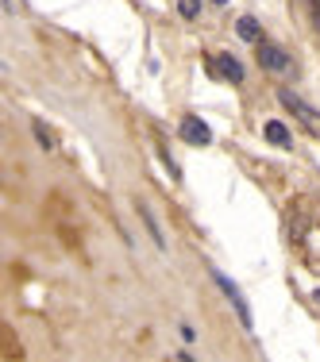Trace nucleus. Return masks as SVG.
Masks as SVG:
<instances>
[{"instance_id": "nucleus-5", "label": "nucleus", "mask_w": 320, "mask_h": 362, "mask_svg": "<svg viewBox=\"0 0 320 362\" xmlns=\"http://www.w3.org/2000/svg\"><path fill=\"white\" fill-rule=\"evenodd\" d=\"M212 70H216V77H228L232 85L244 81V66H239L232 54H216V58H212Z\"/></svg>"}, {"instance_id": "nucleus-3", "label": "nucleus", "mask_w": 320, "mask_h": 362, "mask_svg": "<svg viewBox=\"0 0 320 362\" xmlns=\"http://www.w3.org/2000/svg\"><path fill=\"white\" fill-rule=\"evenodd\" d=\"M212 278H216V286H220V293H224V297H228V300H232V308H236V316H239V324H244V327H251V308H247V300H244V297H239V289H236V281H232V278H224V274H212Z\"/></svg>"}, {"instance_id": "nucleus-7", "label": "nucleus", "mask_w": 320, "mask_h": 362, "mask_svg": "<svg viewBox=\"0 0 320 362\" xmlns=\"http://www.w3.org/2000/svg\"><path fill=\"white\" fill-rule=\"evenodd\" d=\"M236 35L244 39V42H258V35H263V31H258V23L251 20V16H239V23H236Z\"/></svg>"}, {"instance_id": "nucleus-2", "label": "nucleus", "mask_w": 320, "mask_h": 362, "mask_svg": "<svg viewBox=\"0 0 320 362\" xmlns=\"http://www.w3.org/2000/svg\"><path fill=\"white\" fill-rule=\"evenodd\" d=\"M258 66H263L266 74H290L293 70L290 54H285L282 47H274V42H258Z\"/></svg>"}, {"instance_id": "nucleus-6", "label": "nucleus", "mask_w": 320, "mask_h": 362, "mask_svg": "<svg viewBox=\"0 0 320 362\" xmlns=\"http://www.w3.org/2000/svg\"><path fill=\"white\" fill-rule=\"evenodd\" d=\"M263 135H266V143H274V146H290V143H293L290 127H285V124H278V119H270V124L263 127Z\"/></svg>"}, {"instance_id": "nucleus-4", "label": "nucleus", "mask_w": 320, "mask_h": 362, "mask_svg": "<svg viewBox=\"0 0 320 362\" xmlns=\"http://www.w3.org/2000/svg\"><path fill=\"white\" fill-rule=\"evenodd\" d=\"M178 132H181V139H185L189 146H209V143H212L209 124H205V119H197V116H185Z\"/></svg>"}, {"instance_id": "nucleus-1", "label": "nucleus", "mask_w": 320, "mask_h": 362, "mask_svg": "<svg viewBox=\"0 0 320 362\" xmlns=\"http://www.w3.org/2000/svg\"><path fill=\"white\" fill-rule=\"evenodd\" d=\"M278 100H282V108H285V112H293V116H297V119H301V124H305L313 135H320V112H316L313 105H309V100H301L297 93H285V89L278 93Z\"/></svg>"}, {"instance_id": "nucleus-8", "label": "nucleus", "mask_w": 320, "mask_h": 362, "mask_svg": "<svg viewBox=\"0 0 320 362\" xmlns=\"http://www.w3.org/2000/svg\"><path fill=\"white\" fill-rule=\"evenodd\" d=\"M178 12L185 16V20H193V16L201 12V0H178Z\"/></svg>"}, {"instance_id": "nucleus-9", "label": "nucleus", "mask_w": 320, "mask_h": 362, "mask_svg": "<svg viewBox=\"0 0 320 362\" xmlns=\"http://www.w3.org/2000/svg\"><path fill=\"white\" fill-rule=\"evenodd\" d=\"M316 305H320V289H316Z\"/></svg>"}]
</instances>
